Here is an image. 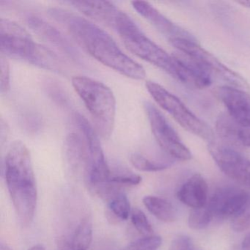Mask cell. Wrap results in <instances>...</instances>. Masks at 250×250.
<instances>
[{
  "mask_svg": "<svg viewBox=\"0 0 250 250\" xmlns=\"http://www.w3.org/2000/svg\"><path fill=\"white\" fill-rule=\"evenodd\" d=\"M194 245L191 238L180 235L171 242L169 250H190Z\"/></svg>",
  "mask_w": 250,
  "mask_h": 250,
  "instance_id": "obj_30",
  "label": "cell"
},
{
  "mask_svg": "<svg viewBox=\"0 0 250 250\" xmlns=\"http://www.w3.org/2000/svg\"><path fill=\"white\" fill-rule=\"evenodd\" d=\"M134 9L142 17L153 24L169 41L182 39L195 41L194 38L188 32L171 21L169 19L161 14L150 3L143 1H134L131 2Z\"/></svg>",
  "mask_w": 250,
  "mask_h": 250,
  "instance_id": "obj_14",
  "label": "cell"
},
{
  "mask_svg": "<svg viewBox=\"0 0 250 250\" xmlns=\"http://www.w3.org/2000/svg\"><path fill=\"white\" fill-rule=\"evenodd\" d=\"M172 56L177 64V80L199 89L210 85L212 77L191 58L180 52Z\"/></svg>",
  "mask_w": 250,
  "mask_h": 250,
  "instance_id": "obj_16",
  "label": "cell"
},
{
  "mask_svg": "<svg viewBox=\"0 0 250 250\" xmlns=\"http://www.w3.org/2000/svg\"><path fill=\"white\" fill-rule=\"evenodd\" d=\"M0 250H13L11 247H8L7 244H4V243H1L0 244Z\"/></svg>",
  "mask_w": 250,
  "mask_h": 250,
  "instance_id": "obj_33",
  "label": "cell"
},
{
  "mask_svg": "<svg viewBox=\"0 0 250 250\" xmlns=\"http://www.w3.org/2000/svg\"><path fill=\"white\" fill-rule=\"evenodd\" d=\"M130 160L136 169L143 172H158L169 167V165L153 162L140 153L131 154Z\"/></svg>",
  "mask_w": 250,
  "mask_h": 250,
  "instance_id": "obj_24",
  "label": "cell"
},
{
  "mask_svg": "<svg viewBox=\"0 0 250 250\" xmlns=\"http://www.w3.org/2000/svg\"><path fill=\"white\" fill-rule=\"evenodd\" d=\"M250 199V194L244 190L229 187L220 188L212 196L207 207L213 217L233 218L244 208Z\"/></svg>",
  "mask_w": 250,
  "mask_h": 250,
  "instance_id": "obj_12",
  "label": "cell"
},
{
  "mask_svg": "<svg viewBox=\"0 0 250 250\" xmlns=\"http://www.w3.org/2000/svg\"><path fill=\"white\" fill-rule=\"evenodd\" d=\"M208 150L219 169L233 181L250 188V161L233 148L210 142Z\"/></svg>",
  "mask_w": 250,
  "mask_h": 250,
  "instance_id": "obj_10",
  "label": "cell"
},
{
  "mask_svg": "<svg viewBox=\"0 0 250 250\" xmlns=\"http://www.w3.org/2000/svg\"><path fill=\"white\" fill-rule=\"evenodd\" d=\"M65 153L68 164L74 169L84 170L87 158V146L81 133L71 132L65 141Z\"/></svg>",
  "mask_w": 250,
  "mask_h": 250,
  "instance_id": "obj_20",
  "label": "cell"
},
{
  "mask_svg": "<svg viewBox=\"0 0 250 250\" xmlns=\"http://www.w3.org/2000/svg\"><path fill=\"white\" fill-rule=\"evenodd\" d=\"M26 22L28 27L45 42L56 47L73 61H79V52L55 26L39 16L32 14L26 16Z\"/></svg>",
  "mask_w": 250,
  "mask_h": 250,
  "instance_id": "obj_13",
  "label": "cell"
},
{
  "mask_svg": "<svg viewBox=\"0 0 250 250\" xmlns=\"http://www.w3.org/2000/svg\"><path fill=\"white\" fill-rule=\"evenodd\" d=\"M162 243L161 237L153 235L136 240L121 250H158Z\"/></svg>",
  "mask_w": 250,
  "mask_h": 250,
  "instance_id": "obj_26",
  "label": "cell"
},
{
  "mask_svg": "<svg viewBox=\"0 0 250 250\" xmlns=\"http://www.w3.org/2000/svg\"><path fill=\"white\" fill-rule=\"evenodd\" d=\"M74 8L89 18L116 30L118 21L124 11L120 10L112 2L108 1H73Z\"/></svg>",
  "mask_w": 250,
  "mask_h": 250,
  "instance_id": "obj_15",
  "label": "cell"
},
{
  "mask_svg": "<svg viewBox=\"0 0 250 250\" xmlns=\"http://www.w3.org/2000/svg\"><path fill=\"white\" fill-rule=\"evenodd\" d=\"M169 42L178 52L185 54L195 61L210 77L216 76L232 87L244 90L249 88L248 84L241 76L224 65L216 57L197 44L196 41L177 39Z\"/></svg>",
  "mask_w": 250,
  "mask_h": 250,
  "instance_id": "obj_7",
  "label": "cell"
},
{
  "mask_svg": "<svg viewBox=\"0 0 250 250\" xmlns=\"http://www.w3.org/2000/svg\"><path fill=\"white\" fill-rule=\"evenodd\" d=\"M1 93L2 94L8 93L11 87L10 83V65L7 57L1 55Z\"/></svg>",
  "mask_w": 250,
  "mask_h": 250,
  "instance_id": "obj_28",
  "label": "cell"
},
{
  "mask_svg": "<svg viewBox=\"0 0 250 250\" xmlns=\"http://www.w3.org/2000/svg\"><path fill=\"white\" fill-rule=\"evenodd\" d=\"M238 3L244 8H250V1H240Z\"/></svg>",
  "mask_w": 250,
  "mask_h": 250,
  "instance_id": "obj_32",
  "label": "cell"
},
{
  "mask_svg": "<svg viewBox=\"0 0 250 250\" xmlns=\"http://www.w3.org/2000/svg\"><path fill=\"white\" fill-rule=\"evenodd\" d=\"M115 32L131 53L177 79L178 70L173 56L148 39L128 14H124Z\"/></svg>",
  "mask_w": 250,
  "mask_h": 250,
  "instance_id": "obj_5",
  "label": "cell"
},
{
  "mask_svg": "<svg viewBox=\"0 0 250 250\" xmlns=\"http://www.w3.org/2000/svg\"><path fill=\"white\" fill-rule=\"evenodd\" d=\"M5 176L16 214L23 226H28L34 219L38 191L30 152L22 142H14L8 149Z\"/></svg>",
  "mask_w": 250,
  "mask_h": 250,
  "instance_id": "obj_2",
  "label": "cell"
},
{
  "mask_svg": "<svg viewBox=\"0 0 250 250\" xmlns=\"http://www.w3.org/2000/svg\"><path fill=\"white\" fill-rule=\"evenodd\" d=\"M46 250L44 247L42 245H36L34 247H31L30 250Z\"/></svg>",
  "mask_w": 250,
  "mask_h": 250,
  "instance_id": "obj_34",
  "label": "cell"
},
{
  "mask_svg": "<svg viewBox=\"0 0 250 250\" xmlns=\"http://www.w3.org/2000/svg\"><path fill=\"white\" fill-rule=\"evenodd\" d=\"M232 250H250V233L244 238L241 244L235 246Z\"/></svg>",
  "mask_w": 250,
  "mask_h": 250,
  "instance_id": "obj_31",
  "label": "cell"
},
{
  "mask_svg": "<svg viewBox=\"0 0 250 250\" xmlns=\"http://www.w3.org/2000/svg\"><path fill=\"white\" fill-rule=\"evenodd\" d=\"M49 14L66 29L84 51L101 63L128 78H146L144 68L124 53L114 39L94 23L62 8H51Z\"/></svg>",
  "mask_w": 250,
  "mask_h": 250,
  "instance_id": "obj_1",
  "label": "cell"
},
{
  "mask_svg": "<svg viewBox=\"0 0 250 250\" xmlns=\"http://www.w3.org/2000/svg\"><path fill=\"white\" fill-rule=\"evenodd\" d=\"M144 108L153 137L159 147L175 159L181 161L190 160L192 156L189 149L183 143L178 133L160 111L149 102H145Z\"/></svg>",
  "mask_w": 250,
  "mask_h": 250,
  "instance_id": "obj_9",
  "label": "cell"
},
{
  "mask_svg": "<svg viewBox=\"0 0 250 250\" xmlns=\"http://www.w3.org/2000/svg\"><path fill=\"white\" fill-rule=\"evenodd\" d=\"M74 120L87 146V158L83 172L87 189L93 195L108 199L116 191L111 184L112 176L99 134L81 114H74Z\"/></svg>",
  "mask_w": 250,
  "mask_h": 250,
  "instance_id": "obj_4",
  "label": "cell"
},
{
  "mask_svg": "<svg viewBox=\"0 0 250 250\" xmlns=\"http://www.w3.org/2000/svg\"><path fill=\"white\" fill-rule=\"evenodd\" d=\"M232 219V228L235 232H243L250 228V199L244 208Z\"/></svg>",
  "mask_w": 250,
  "mask_h": 250,
  "instance_id": "obj_27",
  "label": "cell"
},
{
  "mask_svg": "<svg viewBox=\"0 0 250 250\" xmlns=\"http://www.w3.org/2000/svg\"><path fill=\"white\" fill-rule=\"evenodd\" d=\"M146 208L155 217L164 222H173L177 218L176 210L170 202L156 196H146L143 200Z\"/></svg>",
  "mask_w": 250,
  "mask_h": 250,
  "instance_id": "obj_21",
  "label": "cell"
},
{
  "mask_svg": "<svg viewBox=\"0 0 250 250\" xmlns=\"http://www.w3.org/2000/svg\"><path fill=\"white\" fill-rule=\"evenodd\" d=\"M213 216L207 206L192 209L188 216V226L194 229H203L208 226Z\"/></svg>",
  "mask_w": 250,
  "mask_h": 250,
  "instance_id": "obj_23",
  "label": "cell"
},
{
  "mask_svg": "<svg viewBox=\"0 0 250 250\" xmlns=\"http://www.w3.org/2000/svg\"><path fill=\"white\" fill-rule=\"evenodd\" d=\"M213 93L234 121L242 126L250 128V95L246 90L224 85L216 87Z\"/></svg>",
  "mask_w": 250,
  "mask_h": 250,
  "instance_id": "obj_11",
  "label": "cell"
},
{
  "mask_svg": "<svg viewBox=\"0 0 250 250\" xmlns=\"http://www.w3.org/2000/svg\"><path fill=\"white\" fill-rule=\"evenodd\" d=\"M131 220L137 231L144 237L153 235V229L147 216L141 210L134 208L131 210Z\"/></svg>",
  "mask_w": 250,
  "mask_h": 250,
  "instance_id": "obj_25",
  "label": "cell"
},
{
  "mask_svg": "<svg viewBox=\"0 0 250 250\" xmlns=\"http://www.w3.org/2000/svg\"><path fill=\"white\" fill-rule=\"evenodd\" d=\"M93 238V223L88 216L80 219L75 228L58 238L59 250H87Z\"/></svg>",
  "mask_w": 250,
  "mask_h": 250,
  "instance_id": "obj_17",
  "label": "cell"
},
{
  "mask_svg": "<svg viewBox=\"0 0 250 250\" xmlns=\"http://www.w3.org/2000/svg\"><path fill=\"white\" fill-rule=\"evenodd\" d=\"M111 184L117 186H136L141 183L142 178L135 174L115 175L111 177Z\"/></svg>",
  "mask_w": 250,
  "mask_h": 250,
  "instance_id": "obj_29",
  "label": "cell"
},
{
  "mask_svg": "<svg viewBox=\"0 0 250 250\" xmlns=\"http://www.w3.org/2000/svg\"><path fill=\"white\" fill-rule=\"evenodd\" d=\"M72 85L90 112L96 131L103 139H109L115 126L116 100L106 84L84 76L73 77Z\"/></svg>",
  "mask_w": 250,
  "mask_h": 250,
  "instance_id": "obj_3",
  "label": "cell"
},
{
  "mask_svg": "<svg viewBox=\"0 0 250 250\" xmlns=\"http://www.w3.org/2000/svg\"><path fill=\"white\" fill-rule=\"evenodd\" d=\"M146 88L158 105L188 132L200 138L212 142L213 133L210 127L194 115L175 95L154 82L147 81Z\"/></svg>",
  "mask_w": 250,
  "mask_h": 250,
  "instance_id": "obj_6",
  "label": "cell"
},
{
  "mask_svg": "<svg viewBox=\"0 0 250 250\" xmlns=\"http://www.w3.org/2000/svg\"><path fill=\"white\" fill-rule=\"evenodd\" d=\"M208 187L200 174H194L177 193L178 200L192 209L205 207L207 204Z\"/></svg>",
  "mask_w": 250,
  "mask_h": 250,
  "instance_id": "obj_18",
  "label": "cell"
},
{
  "mask_svg": "<svg viewBox=\"0 0 250 250\" xmlns=\"http://www.w3.org/2000/svg\"><path fill=\"white\" fill-rule=\"evenodd\" d=\"M41 46L15 21L8 19L0 20V49L4 56L35 65Z\"/></svg>",
  "mask_w": 250,
  "mask_h": 250,
  "instance_id": "obj_8",
  "label": "cell"
},
{
  "mask_svg": "<svg viewBox=\"0 0 250 250\" xmlns=\"http://www.w3.org/2000/svg\"><path fill=\"white\" fill-rule=\"evenodd\" d=\"M107 200L109 212L116 219L125 221L131 216V205L124 193L115 191Z\"/></svg>",
  "mask_w": 250,
  "mask_h": 250,
  "instance_id": "obj_22",
  "label": "cell"
},
{
  "mask_svg": "<svg viewBox=\"0 0 250 250\" xmlns=\"http://www.w3.org/2000/svg\"><path fill=\"white\" fill-rule=\"evenodd\" d=\"M216 131L222 138L233 144L250 147V128L239 125L228 115H219Z\"/></svg>",
  "mask_w": 250,
  "mask_h": 250,
  "instance_id": "obj_19",
  "label": "cell"
}]
</instances>
